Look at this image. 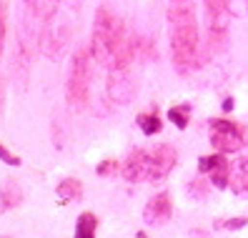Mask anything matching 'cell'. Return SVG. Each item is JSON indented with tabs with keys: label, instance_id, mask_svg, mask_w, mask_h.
I'll use <instances>...</instances> for the list:
<instances>
[{
	"label": "cell",
	"instance_id": "1",
	"mask_svg": "<svg viewBox=\"0 0 248 238\" xmlns=\"http://www.w3.org/2000/svg\"><path fill=\"white\" fill-rule=\"evenodd\" d=\"M170 28V58L178 73H191L201 65V33L193 10V0H170L168 5Z\"/></svg>",
	"mask_w": 248,
	"mask_h": 238
},
{
	"label": "cell",
	"instance_id": "2",
	"mask_svg": "<svg viewBox=\"0 0 248 238\" xmlns=\"http://www.w3.org/2000/svg\"><path fill=\"white\" fill-rule=\"evenodd\" d=\"M128 40V31L123 20L115 16L108 5H100L95 10V20H93V33H91V55L98 65H103L108 70L115 68V61Z\"/></svg>",
	"mask_w": 248,
	"mask_h": 238
},
{
	"label": "cell",
	"instance_id": "3",
	"mask_svg": "<svg viewBox=\"0 0 248 238\" xmlns=\"http://www.w3.org/2000/svg\"><path fill=\"white\" fill-rule=\"evenodd\" d=\"M91 50L88 48H78L70 58V70H68V80H65V100L70 111H85L88 108V98H91Z\"/></svg>",
	"mask_w": 248,
	"mask_h": 238
},
{
	"label": "cell",
	"instance_id": "4",
	"mask_svg": "<svg viewBox=\"0 0 248 238\" xmlns=\"http://www.w3.org/2000/svg\"><path fill=\"white\" fill-rule=\"evenodd\" d=\"M20 8H23V28L18 35L31 33L38 40L40 33L50 28V23L55 20L61 0H20Z\"/></svg>",
	"mask_w": 248,
	"mask_h": 238
},
{
	"label": "cell",
	"instance_id": "5",
	"mask_svg": "<svg viewBox=\"0 0 248 238\" xmlns=\"http://www.w3.org/2000/svg\"><path fill=\"white\" fill-rule=\"evenodd\" d=\"M206 10V31H208V48L211 50H223L228 40V0H203Z\"/></svg>",
	"mask_w": 248,
	"mask_h": 238
},
{
	"label": "cell",
	"instance_id": "6",
	"mask_svg": "<svg viewBox=\"0 0 248 238\" xmlns=\"http://www.w3.org/2000/svg\"><path fill=\"white\" fill-rule=\"evenodd\" d=\"M208 138L218 153H236L246 143V128L226 118H213L208 121Z\"/></svg>",
	"mask_w": 248,
	"mask_h": 238
},
{
	"label": "cell",
	"instance_id": "7",
	"mask_svg": "<svg viewBox=\"0 0 248 238\" xmlns=\"http://www.w3.org/2000/svg\"><path fill=\"white\" fill-rule=\"evenodd\" d=\"M178 163V153L176 148L168 143L155 145L153 151H148V158H145V181H163V178L176 168Z\"/></svg>",
	"mask_w": 248,
	"mask_h": 238
},
{
	"label": "cell",
	"instance_id": "8",
	"mask_svg": "<svg viewBox=\"0 0 248 238\" xmlns=\"http://www.w3.org/2000/svg\"><path fill=\"white\" fill-rule=\"evenodd\" d=\"M106 85H108V98L115 103V106H128L138 93L136 80L128 76V70H110Z\"/></svg>",
	"mask_w": 248,
	"mask_h": 238
},
{
	"label": "cell",
	"instance_id": "9",
	"mask_svg": "<svg viewBox=\"0 0 248 238\" xmlns=\"http://www.w3.org/2000/svg\"><path fill=\"white\" fill-rule=\"evenodd\" d=\"M198 171L211 175V183L216 188H228L231 186V163L226 153H213V156H203L198 160Z\"/></svg>",
	"mask_w": 248,
	"mask_h": 238
},
{
	"label": "cell",
	"instance_id": "10",
	"mask_svg": "<svg viewBox=\"0 0 248 238\" xmlns=\"http://www.w3.org/2000/svg\"><path fill=\"white\" fill-rule=\"evenodd\" d=\"M170 216H173V203H170L168 190L155 193L143 208V221L148 223V226H160V223H166Z\"/></svg>",
	"mask_w": 248,
	"mask_h": 238
},
{
	"label": "cell",
	"instance_id": "11",
	"mask_svg": "<svg viewBox=\"0 0 248 238\" xmlns=\"http://www.w3.org/2000/svg\"><path fill=\"white\" fill-rule=\"evenodd\" d=\"M145 158H148V151H140V148H133V151L125 156L123 166H121V175L128 183L145 181Z\"/></svg>",
	"mask_w": 248,
	"mask_h": 238
},
{
	"label": "cell",
	"instance_id": "12",
	"mask_svg": "<svg viewBox=\"0 0 248 238\" xmlns=\"http://www.w3.org/2000/svg\"><path fill=\"white\" fill-rule=\"evenodd\" d=\"M23 203V188L18 181H13V178H5L3 183H0V206L5 208V211H13V208H18Z\"/></svg>",
	"mask_w": 248,
	"mask_h": 238
},
{
	"label": "cell",
	"instance_id": "13",
	"mask_svg": "<svg viewBox=\"0 0 248 238\" xmlns=\"http://www.w3.org/2000/svg\"><path fill=\"white\" fill-rule=\"evenodd\" d=\"M58 193V203H73V201H78L83 196V183L78 181V178H63L61 183H58L55 188Z\"/></svg>",
	"mask_w": 248,
	"mask_h": 238
},
{
	"label": "cell",
	"instance_id": "14",
	"mask_svg": "<svg viewBox=\"0 0 248 238\" xmlns=\"http://www.w3.org/2000/svg\"><path fill=\"white\" fill-rule=\"evenodd\" d=\"M98 233V218L93 213H80L78 221H76V233H73V238H95Z\"/></svg>",
	"mask_w": 248,
	"mask_h": 238
},
{
	"label": "cell",
	"instance_id": "15",
	"mask_svg": "<svg viewBox=\"0 0 248 238\" xmlns=\"http://www.w3.org/2000/svg\"><path fill=\"white\" fill-rule=\"evenodd\" d=\"M231 188L236 193H248V158L238 160L231 168Z\"/></svg>",
	"mask_w": 248,
	"mask_h": 238
},
{
	"label": "cell",
	"instance_id": "16",
	"mask_svg": "<svg viewBox=\"0 0 248 238\" xmlns=\"http://www.w3.org/2000/svg\"><path fill=\"white\" fill-rule=\"evenodd\" d=\"M138 128L143 130V136H155V133H160V118H158V113H143V115H138Z\"/></svg>",
	"mask_w": 248,
	"mask_h": 238
},
{
	"label": "cell",
	"instance_id": "17",
	"mask_svg": "<svg viewBox=\"0 0 248 238\" xmlns=\"http://www.w3.org/2000/svg\"><path fill=\"white\" fill-rule=\"evenodd\" d=\"M168 118L176 123V128L186 130L188 128V118H191V106H173L168 111Z\"/></svg>",
	"mask_w": 248,
	"mask_h": 238
},
{
	"label": "cell",
	"instance_id": "18",
	"mask_svg": "<svg viewBox=\"0 0 248 238\" xmlns=\"http://www.w3.org/2000/svg\"><path fill=\"white\" fill-rule=\"evenodd\" d=\"M5 38H8V3L0 0V58L5 50Z\"/></svg>",
	"mask_w": 248,
	"mask_h": 238
},
{
	"label": "cell",
	"instance_id": "19",
	"mask_svg": "<svg viewBox=\"0 0 248 238\" xmlns=\"http://www.w3.org/2000/svg\"><path fill=\"white\" fill-rule=\"evenodd\" d=\"M98 175H115V173H121V163L118 160H115V158H106V160H100L98 163Z\"/></svg>",
	"mask_w": 248,
	"mask_h": 238
},
{
	"label": "cell",
	"instance_id": "20",
	"mask_svg": "<svg viewBox=\"0 0 248 238\" xmlns=\"http://www.w3.org/2000/svg\"><path fill=\"white\" fill-rule=\"evenodd\" d=\"M231 18H246L248 16V0H228Z\"/></svg>",
	"mask_w": 248,
	"mask_h": 238
},
{
	"label": "cell",
	"instance_id": "21",
	"mask_svg": "<svg viewBox=\"0 0 248 238\" xmlns=\"http://www.w3.org/2000/svg\"><path fill=\"white\" fill-rule=\"evenodd\" d=\"M0 160H3V163H8V166H13V168H18L20 163H23V160H20L16 153H10L8 148L3 145V143H0Z\"/></svg>",
	"mask_w": 248,
	"mask_h": 238
},
{
	"label": "cell",
	"instance_id": "22",
	"mask_svg": "<svg viewBox=\"0 0 248 238\" xmlns=\"http://www.w3.org/2000/svg\"><path fill=\"white\" fill-rule=\"evenodd\" d=\"M248 218H228V221H216V226L218 228H226V231H236L241 226H246Z\"/></svg>",
	"mask_w": 248,
	"mask_h": 238
},
{
	"label": "cell",
	"instance_id": "23",
	"mask_svg": "<svg viewBox=\"0 0 248 238\" xmlns=\"http://www.w3.org/2000/svg\"><path fill=\"white\" fill-rule=\"evenodd\" d=\"M188 188H191V193H196L198 198H203V196H206V188H203V183H201V181L191 183V186H188Z\"/></svg>",
	"mask_w": 248,
	"mask_h": 238
},
{
	"label": "cell",
	"instance_id": "24",
	"mask_svg": "<svg viewBox=\"0 0 248 238\" xmlns=\"http://www.w3.org/2000/svg\"><path fill=\"white\" fill-rule=\"evenodd\" d=\"M3 111H5V83L0 78V115H3Z\"/></svg>",
	"mask_w": 248,
	"mask_h": 238
},
{
	"label": "cell",
	"instance_id": "25",
	"mask_svg": "<svg viewBox=\"0 0 248 238\" xmlns=\"http://www.w3.org/2000/svg\"><path fill=\"white\" fill-rule=\"evenodd\" d=\"M223 111H233V100H231V98L223 103Z\"/></svg>",
	"mask_w": 248,
	"mask_h": 238
},
{
	"label": "cell",
	"instance_id": "26",
	"mask_svg": "<svg viewBox=\"0 0 248 238\" xmlns=\"http://www.w3.org/2000/svg\"><path fill=\"white\" fill-rule=\"evenodd\" d=\"M138 238H145V233H138Z\"/></svg>",
	"mask_w": 248,
	"mask_h": 238
}]
</instances>
